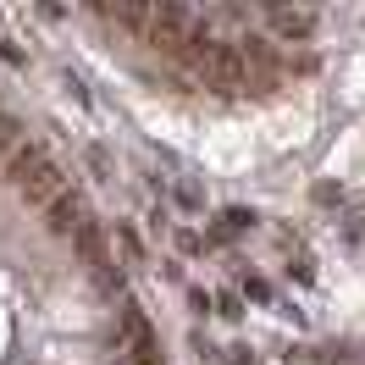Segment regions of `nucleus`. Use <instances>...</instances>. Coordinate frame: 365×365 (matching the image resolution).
<instances>
[{
	"instance_id": "9",
	"label": "nucleus",
	"mask_w": 365,
	"mask_h": 365,
	"mask_svg": "<svg viewBox=\"0 0 365 365\" xmlns=\"http://www.w3.org/2000/svg\"><path fill=\"white\" fill-rule=\"evenodd\" d=\"M17 144H23V122L11 111H0V166H6V155H11Z\"/></svg>"
},
{
	"instance_id": "4",
	"label": "nucleus",
	"mask_w": 365,
	"mask_h": 365,
	"mask_svg": "<svg viewBox=\"0 0 365 365\" xmlns=\"http://www.w3.org/2000/svg\"><path fill=\"white\" fill-rule=\"evenodd\" d=\"M72 250H78V260H83L89 272L111 266V227H100V222H83V227L72 232Z\"/></svg>"
},
{
	"instance_id": "7",
	"label": "nucleus",
	"mask_w": 365,
	"mask_h": 365,
	"mask_svg": "<svg viewBox=\"0 0 365 365\" xmlns=\"http://www.w3.org/2000/svg\"><path fill=\"white\" fill-rule=\"evenodd\" d=\"M172 200H178L182 210H205V182L200 178H178L172 182Z\"/></svg>"
},
{
	"instance_id": "11",
	"label": "nucleus",
	"mask_w": 365,
	"mask_h": 365,
	"mask_svg": "<svg viewBox=\"0 0 365 365\" xmlns=\"http://www.w3.org/2000/svg\"><path fill=\"white\" fill-rule=\"evenodd\" d=\"M210 310L227 316V321H238V316H244V299H238V294H216V299H210Z\"/></svg>"
},
{
	"instance_id": "12",
	"label": "nucleus",
	"mask_w": 365,
	"mask_h": 365,
	"mask_svg": "<svg viewBox=\"0 0 365 365\" xmlns=\"http://www.w3.org/2000/svg\"><path fill=\"white\" fill-rule=\"evenodd\" d=\"M310 200H316V205H343V188H338V182H316Z\"/></svg>"
},
{
	"instance_id": "3",
	"label": "nucleus",
	"mask_w": 365,
	"mask_h": 365,
	"mask_svg": "<svg viewBox=\"0 0 365 365\" xmlns=\"http://www.w3.org/2000/svg\"><path fill=\"white\" fill-rule=\"evenodd\" d=\"M260 17L277 28V39H294V45H304V39L316 34V11H310V6H266Z\"/></svg>"
},
{
	"instance_id": "6",
	"label": "nucleus",
	"mask_w": 365,
	"mask_h": 365,
	"mask_svg": "<svg viewBox=\"0 0 365 365\" xmlns=\"http://www.w3.org/2000/svg\"><path fill=\"white\" fill-rule=\"evenodd\" d=\"M106 23L128 28V34H144V23H150V6H94Z\"/></svg>"
},
{
	"instance_id": "17",
	"label": "nucleus",
	"mask_w": 365,
	"mask_h": 365,
	"mask_svg": "<svg viewBox=\"0 0 365 365\" xmlns=\"http://www.w3.org/2000/svg\"><path fill=\"white\" fill-rule=\"evenodd\" d=\"M227 365H260V360H255V349H227Z\"/></svg>"
},
{
	"instance_id": "15",
	"label": "nucleus",
	"mask_w": 365,
	"mask_h": 365,
	"mask_svg": "<svg viewBox=\"0 0 365 365\" xmlns=\"http://www.w3.org/2000/svg\"><path fill=\"white\" fill-rule=\"evenodd\" d=\"M0 56H6L11 67H28V50H23V45H11V39H0Z\"/></svg>"
},
{
	"instance_id": "10",
	"label": "nucleus",
	"mask_w": 365,
	"mask_h": 365,
	"mask_svg": "<svg viewBox=\"0 0 365 365\" xmlns=\"http://www.w3.org/2000/svg\"><path fill=\"white\" fill-rule=\"evenodd\" d=\"M244 299H250V304H272V282H266V277H244Z\"/></svg>"
},
{
	"instance_id": "5",
	"label": "nucleus",
	"mask_w": 365,
	"mask_h": 365,
	"mask_svg": "<svg viewBox=\"0 0 365 365\" xmlns=\"http://www.w3.org/2000/svg\"><path fill=\"white\" fill-rule=\"evenodd\" d=\"M255 222H260V216H255L250 205H227L222 216H216V227L205 232V250H210V244H227V238H238V232H250Z\"/></svg>"
},
{
	"instance_id": "1",
	"label": "nucleus",
	"mask_w": 365,
	"mask_h": 365,
	"mask_svg": "<svg viewBox=\"0 0 365 365\" xmlns=\"http://www.w3.org/2000/svg\"><path fill=\"white\" fill-rule=\"evenodd\" d=\"M6 178H11V188L23 194L28 205H50L67 188V172L56 166V155H50L45 144H17L6 155Z\"/></svg>"
},
{
	"instance_id": "14",
	"label": "nucleus",
	"mask_w": 365,
	"mask_h": 365,
	"mask_svg": "<svg viewBox=\"0 0 365 365\" xmlns=\"http://www.w3.org/2000/svg\"><path fill=\"white\" fill-rule=\"evenodd\" d=\"M210 299H216V294H205V288H188V310H194V316H210Z\"/></svg>"
},
{
	"instance_id": "13",
	"label": "nucleus",
	"mask_w": 365,
	"mask_h": 365,
	"mask_svg": "<svg viewBox=\"0 0 365 365\" xmlns=\"http://www.w3.org/2000/svg\"><path fill=\"white\" fill-rule=\"evenodd\" d=\"M89 172H94V178H111V150L94 144V150H89Z\"/></svg>"
},
{
	"instance_id": "16",
	"label": "nucleus",
	"mask_w": 365,
	"mask_h": 365,
	"mask_svg": "<svg viewBox=\"0 0 365 365\" xmlns=\"http://www.w3.org/2000/svg\"><path fill=\"white\" fill-rule=\"evenodd\" d=\"M178 250L182 255H200V250H205V238H200V232H178Z\"/></svg>"
},
{
	"instance_id": "2",
	"label": "nucleus",
	"mask_w": 365,
	"mask_h": 365,
	"mask_svg": "<svg viewBox=\"0 0 365 365\" xmlns=\"http://www.w3.org/2000/svg\"><path fill=\"white\" fill-rule=\"evenodd\" d=\"M83 222H94V216H89V194L67 182V188H61V194H56V200L45 205V227L56 232V238H72V232L83 227Z\"/></svg>"
},
{
	"instance_id": "8",
	"label": "nucleus",
	"mask_w": 365,
	"mask_h": 365,
	"mask_svg": "<svg viewBox=\"0 0 365 365\" xmlns=\"http://www.w3.org/2000/svg\"><path fill=\"white\" fill-rule=\"evenodd\" d=\"M111 244L122 250V260H128V266H138V260H144V244H138V232L128 227V222H116V227H111Z\"/></svg>"
}]
</instances>
